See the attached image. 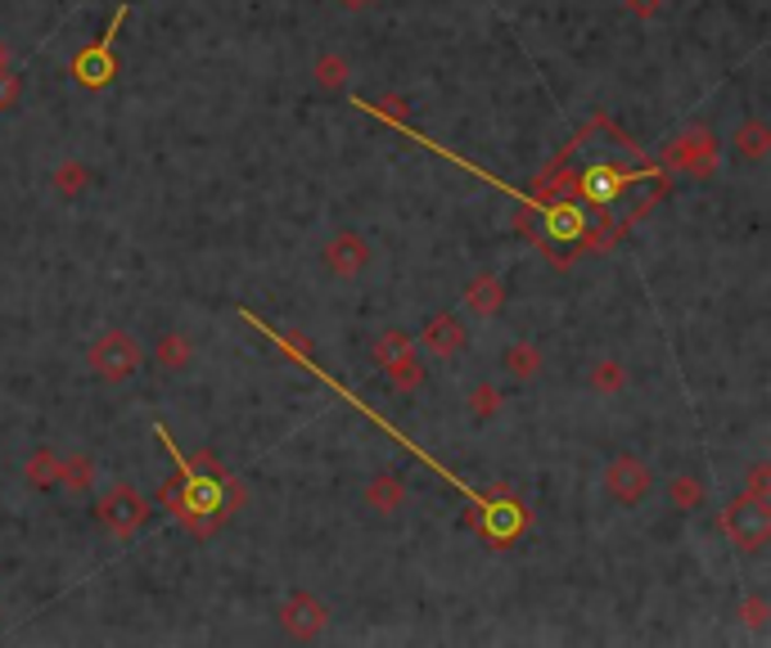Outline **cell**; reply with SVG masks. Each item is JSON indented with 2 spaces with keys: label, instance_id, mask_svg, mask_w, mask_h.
I'll list each match as a JSON object with an SVG mask.
<instances>
[{
  "label": "cell",
  "instance_id": "30bf717a",
  "mask_svg": "<svg viewBox=\"0 0 771 648\" xmlns=\"http://www.w3.org/2000/svg\"><path fill=\"white\" fill-rule=\"evenodd\" d=\"M501 307H505V284L497 275H474L465 284V311L469 316L492 320V316H501Z\"/></svg>",
  "mask_w": 771,
  "mask_h": 648
},
{
  "label": "cell",
  "instance_id": "277c9868",
  "mask_svg": "<svg viewBox=\"0 0 771 648\" xmlns=\"http://www.w3.org/2000/svg\"><path fill=\"white\" fill-rule=\"evenodd\" d=\"M127 23V5H118V14L108 19V27H104V36L95 46H86L78 59H72V82L78 86H86V91H100V86H108L118 78V59H114V42H118V27Z\"/></svg>",
  "mask_w": 771,
  "mask_h": 648
},
{
  "label": "cell",
  "instance_id": "2e32d148",
  "mask_svg": "<svg viewBox=\"0 0 771 648\" xmlns=\"http://www.w3.org/2000/svg\"><path fill=\"white\" fill-rule=\"evenodd\" d=\"M501 365H505V374L514 378V384H533L546 361H541V352L533 347V342H510L505 356H501Z\"/></svg>",
  "mask_w": 771,
  "mask_h": 648
},
{
  "label": "cell",
  "instance_id": "4fadbf2b",
  "mask_svg": "<svg viewBox=\"0 0 771 648\" xmlns=\"http://www.w3.org/2000/svg\"><path fill=\"white\" fill-rule=\"evenodd\" d=\"M731 149H736V158L745 163H762L767 149H771V131L762 118H745L736 131H731Z\"/></svg>",
  "mask_w": 771,
  "mask_h": 648
},
{
  "label": "cell",
  "instance_id": "484cf974",
  "mask_svg": "<svg viewBox=\"0 0 771 648\" xmlns=\"http://www.w3.org/2000/svg\"><path fill=\"white\" fill-rule=\"evenodd\" d=\"M19 99H23V78L14 68H0V113L14 108Z\"/></svg>",
  "mask_w": 771,
  "mask_h": 648
},
{
  "label": "cell",
  "instance_id": "7c38bea8",
  "mask_svg": "<svg viewBox=\"0 0 771 648\" xmlns=\"http://www.w3.org/2000/svg\"><path fill=\"white\" fill-rule=\"evenodd\" d=\"M154 365L167 369V374L190 369V365H195V342H190L186 333H180V329L159 333V342H154Z\"/></svg>",
  "mask_w": 771,
  "mask_h": 648
},
{
  "label": "cell",
  "instance_id": "8992f818",
  "mask_svg": "<svg viewBox=\"0 0 771 648\" xmlns=\"http://www.w3.org/2000/svg\"><path fill=\"white\" fill-rule=\"evenodd\" d=\"M280 631L289 635V639H299V644H312V639H320L325 631H329V608L312 594V590H293L284 603H280Z\"/></svg>",
  "mask_w": 771,
  "mask_h": 648
},
{
  "label": "cell",
  "instance_id": "6da1fadb",
  "mask_svg": "<svg viewBox=\"0 0 771 648\" xmlns=\"http://www.w3.org/2000/svg\"><path fill=\"white\" fill-rule=\"evenodd\" d=\"M664 167L694 180V185H709L717 176V163H722V149H717V136L709 127H686L677 131L668 144H664Z\"/></svg>",
  "mask_w": 771,
  "mask_h": 648
},
{
  "label": "cell",
  "instance_id": "5b68a950",
  "mask_svg": "<svg viewBox=\"0 0 771 648\" xmlns=\"http://www.w3.org/2000/svg\"><path fill=\"white\" fill-rule=\"evenodd\" d=\"M100 522H104L108 531H114L118 541H131L136 531H140L144 522H150V500H144V495H140L136 486L118 482V486L100 500Z\"/></svg>",
  "mask_w": 771,
  "mask_h": 648
},
{
  "label": "cell",
  "instance_id": "f546056e",
  "mask_svg": "<svg viewBox=\"0 0 771 648\" xmlns=\"http://www.w3.org/2000/svg\"><path fill=\"white\" fill-rule=\"evenodd\" d=\"M0 68H10V42L0 36Z\"/></svg>",
  "mask_w": 771,
  "mask_h": 648
},
{
  "label": "cell",
  "instance_id": "cb8c5ba5",
  "mask_svg": "<svg viewBox=\"0 0 771 648\" xmlns=\"http://www.w3.org/2000/svg\"><path fill=\"white\" fill-rule=\"evenodd\" d=\"M754 635H762L767 631V617H771V603H767V594H749L745 603H740V613H736Z\"/></svg>",
  "mask_w": 771,
  "mask_h": 648
},
{
  "label": "cell",
  "instance_id": "52a82bcc",
  "mask_svg": "<svg viewBox=\"0 0 771 648\" xmlns=\"http://www.w3.org/2000/svg\"><path fill=\"white\" fill-rule=\"evenodd\" d=\"M605 491L622 509H636L654 491V473H650L645 460H636V455H614V460L605 464Z\"/></svg>",
  "mask_w": 771,
  "mask_h": 648
},
{
  "label": "cell",
  "instance_id": "d4e9b609",
  "mask_svg": "<svg viewBox=\"0 0 771 648\" xmlns=\"http://www.w3.org/2000/svg\"><path fill=\"white\" fill-rule=\"evenodd\" d=\"M375 113V118H384V122H397V127H407V113H411V104L401 99V95H384L379 104H365Z\"/></svg>",
  "mask_w": 771,
  "mask_h": 648
},
{
  "label": "cell",
  "instance_id": "3957f363",
  "mask_svg": "<svg viewBox=\"0 0 771 648\" xmlns=\"http://www.w3.org/2000/svg\"><path fill=\"white\" fill-rule=\"evenodd\" d=\"M722 531H726V541L736 550H745V554L767 550V541H771V509H767V500L736 495V500L722 509Z\"/></svg>",
  "mask_w": 771,
  "mask_h": 648
},
{
  "label": "cell",
  "instance_id": "e0dca14e",
  "mask_svg": "<svg viewBox=\"0 0 771 648\" xmlns=\"http://www.w3.org/2000/svg\"><path fill=\"white\" fill-rule=\"evenodd\" d=\"M704 500H709V486H704V478H694V473H677V478L668 482V505H673L677 514H694V509H704Z\"/></svg>",
  "mask_w": 771,
  "mask_h": 648
},
{
  "label": "cell",
  "instance_id": "7a4b0ae2",
  "mask_svg": "<svg viewBox=\"0 0 771 648\" xmlns=\"http://www.w3.org/2000/svg\"><path fill=\"white\" fill-rule=\"evenodd\" d=\"M86 365H91L95 378H104V384H127V378L140 374V365H144V347L136 342V333H127V329H104L91 342Z\"/></svg>",
  "mask_w": 771,
  "mask_h": 648
},
{
  "label": "cell",
  "instance_id": "f1b7e54d",
  "mask_svg": "<svg viewBox=\"0 0 771 648\" xmlns=\"http://www.w3.org/2000/svg\"><path fill=\"white\" fill-rule=\"evenodd\" d=\"M339 5H343V10H352V14H361V10H371L375 0H339Z\"/></svg>",
  "mask_w": 771,
  "mask_h": 648
},
{
  "label": "cell",
  "instance_id": "4316f807",
  "mask_svg": "<svg viewBox=\"0 0 771 648\" xmlns=\"http://www.w3.org/2000/svg\"><path fill=\"white\" fill-rule=\"evenodd\" d=\"M745 495H754V500H767V495H771V469H767V460H758V464L749 469V486H745Z\"/></svg>",
  "mask_w": 771,
  "mask_h": 648
},
{
  "label": "cell",
  "instance_id": "ba28073f",
  "mask_svg": "<svg viewBox=\"0 0 771 648\" xmlns=\"http://www.w3.org/2000/svg\"><path fill=\"white\" fill-rule=\"evenodd\" d=\"M320 257H325V271L335 275V280H357V275L365 271V266H371L375 252H371V244H365L357 231H339L335 239L325 244Z\"/></svg>",
  "mask_w": 771,
  "mask_h": 648
},
{
  "label": "cell",
  "instance_id": "9c48e42d",
  "mask_svg": "<svg viewBox=\"0 0 771 648\" xmlns=\"http://www.w3.org/2000/svg\"><path fill=\"white\" fill-rule=\"evenodd\" d=\"M420 342L433 352V356H460L465 347H469V325H465V316H456V311H437L424 329H420Z\"/></svg>",
  "mask_w": 771,
  "mask_h": 648
},
{
  "label": "cell",
  "instance_id": "ffe728a7",
  "mask_svg": "<svg viewBox=\"0 0 771 648\" xmlns=\"http://www.w3.org/2000/svg\"><path fill=\"white\" fill-rule=\"evenodd\" d=\"M407 352H416V338H411L407 329H384V333L375 338V347H371V356H375L379 369L393 365V361H401Z\"/></svg>",
  "mask_w": 771,
  "mask_h": 648
},
{
  "label": "cell",
  "instance_id": "44dd1931",
  "mask_svg": "<svg viewBox=\"0 0 771 648\" xmlns=\"http://www.w3.org/2000/svg\"><path fill=\"white\" fill-rule=\"evenodd\" d=\"M91 482H95V460H91V455H68L63 473H59V486L72 491V495H86Z\"/></svg>",
  "mask_w": 771,
  "mask_h": 648
},
{
  "label": "cell",
  "instance_id": "8fae6325",
  "mask_svg": "<svg viewBox=\"0 0 771 648\" xmlns=\"http://www.w3.org/2000/svg\"><path fill=\"white\" fill-rule=\"evenodd\" d=\"M365 509L375 514H401L407 509V482H401L397 473H379L365 482Z\"/></svg>",
  "mask_w": 771,
  "mask_h": 648
},
{
  "label": "cell",
  "instance_id": "603a6c76",
  "mask_svg": "<svg viewBox=\"0 0 771 648\" xmlns=\"http://www.w3.org/2000/svg\"><path fill=\"white\" fill-rule=\"evenodd\" d=\"M469 414L479 419V424H488V419H497L501 414V392L492 388V384H479L469 392Z\"/></svg>",
  "mask_w": 771,
  "mask_h": 648
},
{
  "label": "cell",
  "instance_id": "d6986e66",
  "mask_svg": "<svg viewBox=\"0 0 771 648\" xmlns=\"http://www.w3.org/2000/svg\"><path fill=\"white\" fill-rule=\"evenodd\" d=\"M312 78H316V86H320V91L339 95V91H348L352 68H348V59H343V55H320V59H316V68H312Z\"/></svg>",
  "mask_w": 771,
  "mask_h": 648
},
{
  "label": "cell",
  "instance_id": "9a60e30c",
  "mask_svg": "<svg viewBox=\"0 0 771 648\" xmlns=\"http://www.w3.org/2000/svg\"><path fill=\"white\" fill-rule=\"evenodd\" d=\"M586 388H592L596 397H618L622 388H628V365L614 361V356L592 361V369H586Z\"/></svg>",
  "mask_w": 771,
  "mask_h": 648
},
{
  "label": "cell",
  "instance_id": "83f0119b",
  "mask_svg": "<svg viewBox=\"0 0 771 648\" xmlns=\"http://www.w3.org/2000/svg\"><path fill=\"white\" fill-rule=\"evenodd\" d=\"M664 5H668V0H622V10H628L632 19H658Z\"/></svg>",
  "mask_w": 771,
  "mask_h": 648
},
{
  "label": "cell",
  "instance_id": "ac0fdd59",
  "mask_svg": "<svg viewBox=\"0 0 771 648\" xmlns=\"http://www.w3.org/2000/svg\"><path fill=\"white\" fill-rule=\"evenodd\" d=\"M91 167L86 163H78V158H68V163H59L55 172H50V185H55V195L59 199H82L86 189H91Z\"/></svg>",
  "mask_w": 771,
  "mask_h": 648
},
{
  "label": "cell",
  "instance_id": "5bb4252c",
  "mask_svg": "<svg viewBox=\"0 0 771 648\" xmlns=\"http://www.w3.org/2000/svg\"><path fill=\"white\" fill-rule=\"evenodd\" d=\"M59 473H63V455H55L50 446L32 450L27 464H23V478H27V486H36V491H55V486H59Z\"/></svg>",
  "mask_w": 771,
  "mask_h": 648
},
{
  "label": "cell",
  "instance_id": "7402d4cb",
  "mask_svg": "<svg viewBox=\"0 0 771 648\" xmlns=\"http://www.w3.org/2000/svg\"><path fill=\"white\" fill-rule=\"evenodd\" d=\"M384 374H388V384H393L397 392H416V388H424V365H420L416 352H407L401 361L384 365Z\"/></svg>",
  "mask_w": 771,
  "mask_h": 648
}]
</instances>
